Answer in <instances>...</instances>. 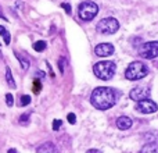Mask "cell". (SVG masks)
<instances>
[{
    "label": "cell",
    "mask_w": 158,
    "mask_h": 153,
    "mask_svg": "<svg viewBox=\"0 0 158 153\" xmlns=\"http://www.w3.org/2000/svg\"><path fill=\"white\" fill-rule=\"evenodd\" d=\"M7 153H17V151H15V149H8Z\"/></svg>",
    "instance_id": "83f0119b"
},
{
    "label": "cell",
    "mask_w": 158,
    "mask_h": 153,
    "mask_svg": "<svg viewBox=\"0 0 158 153\" xmlns=\"http://www.w3.org/2000/svg\"><path fill=\"white\" fill-rule=\"evenodd\" d=\"M29 117H31V113H24V114L19 117V123L21 124H28L29 123Z\"/></svg>",
    "instance_id": "d6986e66"
},
{
    "label": "cell",
    "mask_w": 158,
    "mask_h": 153,
    "mask_svg": "<svg viewBox=\"0 0 158 153\" xmlns=\"http://www.w3.org/2000/svg\"><path fill=\"white\" fill-rule=\"evenodd\" d=\"M114 46L111 43H100L94 47V53L98 57H108L114 53Z\"/></svg>",
    "instance_id": "9c48e42d"
},
{
    "label": "cell",
    "mask_w": 158,
    "mask_h": 153,
    "mask_svg": "<svg viewBox=\"0 0 158 153\" xmlns=\"http://www.w3.org/2000/svg\"><path fill=\"white\" fill-rule=\"evenodd\" d=\"M118 92L110 86H98L92 92L90 103L97 110H108L117 103Z\"/></svg>",
    "instance_id": "6da1fadb"
},
{
    "label": "cell",
    "mask_w": 158,
    "mask_h": 153,
    "mask_svg": "<svg viewBox=\"0 0 158 153\" xmlns=\"http://www.w3.org/2000/svg\"><path fill=\"white\" fill-rule=\"evenodd\" d=\"M6 103H7V106H13L14 104V96L11 95V93H7V95H6Z\"/></svg>",
    "instance_id": "ffe728a7"
},
{
    "label": "cell",
    "mask_w": 158,
    "mask_h": 153,
    "mask_svg": "<svg viewBox=\"0 0 158 153\" xmlns=\"http://www.w3.org/2000/svg\"><path fill=\"white\" fill-rule=\"evenodd\" d=\"M64 64H65V59L61 57L58 60V67H60V72H64Z\"/></svg>",
    "instance_id": "603a6c76"
},
{
    "label": "cell",
    "mask_w": 158,
    "mask_h": 153,
    "mask_svg": "<svg viewBox=\"0 0 158 153\" xmlns=\"http://www.w3.org/2000/svg\"><path fill=\"white\" fill-rule=\"evenodd\" d=\"M0 18H3V20H6V21H7V17L4 15V13H3V10H2V7H0Z\"/></svg>",
    "instance_id": "484cf974"
},
{
    "label": "cell",
    "mask_w": 158,
    "mask_h": 153,
    "mask_svg": "<svg viewBox=\"0 0 158 153\" xmlns=\"http://www.w3.org/2000/svg\"><path fill=\"white\" fill-rule=\"evenodd\" d=\"M40 89H42L40 79H38V78H36L35 81H33V86H32V90H33V93H39V92H40Z\"/></svg>",
    "instance_id": "ac0fdd59"
},
{
    "label": "cell",
    "mask_w": 158,
    "mask_h": 153,
    "mask_svg": "<svg viewBox=\"0 0 158 153\" xmlns=\"http://www.w3.org/2000/svg\"><path fill=\"white\" fill-rule=\"evenodd\" d=\"M0 56H2V50H0Z\"/></svg>",
    "instance_id": "f1b7e54d"
},
{
    "label": "cell",
    "mask_w": 158,
    "mask_h": 153,
    "mask_svg": "<svg viewBox=\"0 0 158 153\" xmlns=\"http://www.w3.org/2000/svg\"><path fill=\"white\" fill-rule=\"evenodd\" d=\"M150 96V88L147 86H137V88H133L129 93V98L132 100H136V102H140L143 99H148Z\"/></svg>",
    "instance_id": "ba28073f"
},
{
    "label": "cell",
    "mask_w": 158,
    "mask_h": 153,
    "mask_svg": "<svg viewBox=\"0 0 158 153\" xmlns=\"http://www.w3.org/2000/svg\"><path fill=\"white\" fill-rule=\"evenodd\" d=\"M98 14V6L93 2H83L79 4L78 15L83 21H92Z\"/></svg>",
    "instance_id": "5b68a950"
},
{
    "label": "cell",
    "mask_w": 158,
    "mask_h": 153,
    "mask_svg": "<svg viewBox=\"0 0 158 153\" xmlns=\"http://www.w3.org/2000/svg\"><path fill=\"white\" fill-rule=\"evenodd\" d=\"M6 79H7V84L10 85V88L11 89H15V81H14V78H13V74H11V70H10V67H7L6 68Z\"/></svg>",
    "instance_id": "4fadbf2b"
},
{
    "label": "cell",
    "mask_w": 158,
    "mask_h": 153,
    "mask_svg": "<svg viewBox=\"0 0 158 153\" xmlns=\"http://www.w3.org/2000/svg\"><path fill=\"white\" fill-rule=\"evenodd\" d=\"M46 42L44 41H38V42H35L33 43V49L36 50V52H43L44 49H46Z\"/></svg>",
    "instance_id": "2e32d148"
},
{
    "label": "cell",
    "mask_w": 158,
    "mask_h": 153,
    "mask_svg": "<svg viewBox=\"0 0 158 153\" xmlns=\"http://www.w3.org/2000/svg\"><path fill=\"white\" fill-rule=\"evenodd\" d=\"M148 74V67L143 61H132L125 70V76L129 81H137Z\"/></svg>",
    "instance_id": "3957f363"
},
{
    "label": "cell",
    "mask_w": 158,
    "mask_h": 153,
    "mask_svg": "<svg viewBox=\"0 0 158 153\" xmlns=\"http://www.w3.org/2000/svg\"><path fill=\"white\" fill-rule=\"evenodd\" d=\"M136 110L139 113H143V114H151V113L157 111L158 106H157L156 102H153L151 99H143V100L137 102Z\"/></svg>",
    "instance_id": "52a82bcc"
},
{
    "label": "cell",
    "mask_w": 158,
    "mask_h": 153,
    "mask_svg": "<svg viewBox=\"0 0 158 153\" xmlns=\"http://www.w3.org/2000/svg\"><path fill=\"white\" fill-rule=\"evenodd\" d=\"M15 56H17V59H18V60H19V63H21L22 70H24V71H27V70L29 68V61H28L25 57H22L21 55H18V53H15Z\"/></svg>",
    "instance_id": "9a60e30c"
},
{
    "label": "cell",
    "mask_w": 158,
    "mask_h": 153,
    "mask_svg": "<svg viewBox=\"0 0 158 153\" xmlns=\"http://www.w3.org/2000/svg\"><path fill=\"white\" fill-rule=\"evenodd\" d=\"M117 71V66L114 61H98L93 66V72L98 79L103 81H108L115 75Z\"/></svg>",
    "instance_id": "7a4b0ae2"
},
{
    "label": "cell",
    "mask_w": 158,
    "mask_h": 153,
    "mask_svg": "<svg viewBox=\"0 0 158 153\" xmlns=\"http://www.w3.org/2000/svg\"><path fill=\"white\" fill-rule=\"evenodd\" d=\"M117 127L119 129H122V131H125V129H129L132 127V124H133V121H132L131 117H126V116H121L117 120Z\"/></svg>",
    "instance_id": "8fae6325"
},
{
    "label": "cell",
    "mask_w": 158,
    "mask_h": 153,
    "mask_svg": "<svg viewBox=\"0 0 158 153\" xmlns=\"http://www.w3.org/2000/svg\"><path fill=\"white\" fill-rule=\"evenodd\" d=\"M67 118H68L69 124H75V123H77V117H75V114H74V113H69V114H68V117H67Z\"/></svg>",
    "instance_id": "7402d4cb"
},
{
    "label": "cell",
    "mask_w": 158,
    "mask_h": 153,
    "mask_svg": "<svg viewBox=\"0 0 158 153\" xmlns=\"http://www.w3.org/2000/svg\"><path fill=\"white\" fill-rule=\"evenodd\" d=\"M86 153H103L101 151H98V149H89Z\"/></svg>",
    "instance_id": "d4e9b609"
},
{
    "label": "cell",
    "mask_w": 158,
    "mask_h": 153,
    "mask_svg": "<svg viewBox=\"0 0 158 153\" xmlns=\"http://www.w3.org/2000/svg\"><path fill=\"white\" fill-rule=\"evenodd\" d=\"M96 29L101 35H112L119 29V22L114 17H107V18H103L97 22Z\"/></svg>",
    "instance_id": "277c9868"
},
{
    "label": "cell",
    "mask_w": 158,
    "mask_h": 153,
    "mask_svg": "<svg viewBox=\"0 0 158 153\" xmlns=\"http://www.w3.org/2000/svg\"><path fill=\"white\" fill-rule=\"evenodd\" d=\"M139 56L143 59H147V60L158 57V42L153 41V42H146V43H143L142 46L139 47Z\"/></svg>",
    "instance_id": "8992f818"
},
{
    "label": "cell",
    "mask_w": 158,
    "mask_h": 153,
    "mask_svg": "<svg viewBox=\"0 0 158 153\" xmlns=\"http://www.w3.org/2000/svg\"><path fill=\"white\" fill-rule=\"evenodd\" d=\"M140 153H158V145L157 143H146Z\"/></svg>",
    "instance_id": "7c38bea8"
},
{
    "label": "cell",
    "mask_w": 158,
    "mask_h": 153,
    "mask_svg": "<svg viewBox=\"0 0 158 153\" xmlns=\"http://www.w3.org/2000/svg\"><path fill=\"white\" fill-rule=\"evenodd\" d=\"M61 7L67 11V14H71V6H69L68 3H63V4H61Z\"/></svg>",
    "instance_id": "cb8c5ba5"
},
{
    "label": "cell",
    "mask_w": 158,
    "mask_h": 153,
    "mask_svg": "<svg viewBox=\"0 0 158 153\" xmlns=\"http://www.w3.org/2000/svg\"><path fill=\"white\" fill-rule=\"evenodd\" d=\"M61 124H63V121L61 120H54L53 121V129H54V131H58L60 127H61Z\"/></svg>",
    "instance_id": "44dd1931"
},
{
    "label": "cell",
    "mask_w": 158,
    "mask_h": 153,
    "mask_svg": "<svg viewBox=\"0 0 158 153\" xmlns=\"http://www.w3.org/2000/svg\"><path fill=\"white\" fill-rule=\"evenodd\" d=\"M29 103H31V96L29 95L19 96V106H28Z\"/></svg>",
    "instance_id": "e0dca14e"
},
{
    "label": "cell",
    "mask_w": 158,
    "mask_h": 153,
    "mask_svg": "<svg viewBox=\"0 0 158 153\" xmlns=\"http://www.w3.org/2000/svg\"><path fill=\"white\" fill-rule=\"evenodd\" d=\"M36 76H44V72L43 71H38L36 72Z\"/></svg>",
    "instance_id": "4316f807"
},
{
    "label": "cell",
    "mask_w": 158,
    "mask_h": 153,
    "mask_svg": "<svg viewBox=\"0 0 158 153\" xmlns=\"http://www.w3.org/2000/svg\"><path fill=\"white\" fill-rule=\"evenodd\" d=\"M38 153H60V151L57 149V146L53 142H44L43 145H40L36 149Z\"/></svg>",
    "instance_id": "30bf717a"
},
{
    "label": "cell",
    "mask_w": 158,
    "mask_h": 153,
    "mask_svg": "<svg viewBox=\"0 0 158 153\" xmlns=\"http://www.w3.org/2000/svg\"><path fill=\"white\" fill-rule=\"evenodd\" d=\"M0 36H3L6 45H10V41H11L10 32H8V31L6 29V27H3V25H0Z\"/></svg>",
    "instance_id": "5bb4252c"
}]
</instances>
